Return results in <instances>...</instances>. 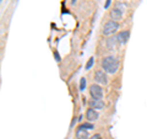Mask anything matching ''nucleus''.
<instances>
[{
	"instance_id": "nucleus-4",
	"label": "nucleus",
	"mask_w": 147,
	"mask_h": 139,
	"mask_svg": "<svg viewBox=\"0 0 147 139\" xmlns=\"http://www.w3.org/2000/svg\"><path fill=\"white\" fill-rule=\"evenodd\" d=\"M94 80H96V82L102 84V85H107L108 84V78H107V74H105L104 70L96 72L94 73Z\"/></svg>"
},
{
	"instance_id": "nucleus-16",
	"label": "nucleus",
	"mask_w": 147,
	"mask_h": 139,
	"mask_svg": "<svg viewBox=\"0 0 147 139\" xmlns=\"http://www.w3.org/2000/svg\"><path fill=\"white\" fill-rule=\"evenodd\" d=\"M110 3H112V0H107V1H105L104 7H105V9H108V7H109V5H110Z\"/></svg>"
},
{
	"instance_id": "nucleus-13",
	"label": "nucleus",
	"mask_w": 147,
	"mask_h": 139,
	"mask_svg": "<svg viewBox=\"0 0 147 139\" xmlns=\"http://www.w3.org/2000/svg\"><path fill=\"white\" fill-rule=\"evenodd\" d=\"M82 127L86 128V129H93V128H94L92 123H84V124H82Z\"/></svg>"
},
{
	"instance_id": "nucleus-3",
	"label": "nucleus",
	"mask_w": 147,
	"mask_h": 139,
	"mask_svg": "<svg viewBox=\"0 0 147 139\" xmlns=\"http://www.w3.org/2000/svg\"><path fill=\"white\" fill-rule=\"evenodd\" d=\"M90 95L92 99H96V100H102L103 97V89L97 84H93L90 86Z\"/></svg>"
},
{
	"instance_id": "nucleus-11",
	"label": "nucleus",
	"mask_w": 147,
	"mask_h": 139,
	"mask_svg": "<svg viewBox=\"0 0 147 139\" xmlns=\"http://www.w3.org/2000/svg\"><path fill=\"white\" fill-rule=\"evenodd\" d=\"M93 64H94V58H93V57H91V58L88 59V62H87L85 69H86V70H90V69L93 67Z\"/></svg>"
},
{
	"instance_id": "nucleus-12",
	"label": "nucleus",
	"mask_w": 147,
	"mask_h": 139,
	"mask_svg": "<svg viewBox=\"0 0 147 139\" xmlns=\"http://www.w3.org/2000/svg\"><path fill=\"white\" fill-rule=\"evenodd\" d=\"M85 89H86V79L85 78H81V80H80V90L84 91Z\"/></svg>"
},
{
	"instance_id": "nucleus-2",
	"label": "nucleus",
	"mask_w": 147,
	"mask_h": 139,
	"mask_svg": "<svg viewBox=\"0 0 147 139\" xmlns=\"http://www.w3.org/2000/svg\"><path fill=\"white\" fill-rule=\"evenodd\" d=\"M118 29H119L118 21L110 20V21H108V22H105V24H104L103 30H102V33L104 36H110V35H113L114 32H117Z\"/></svg>"
},
{
	"instance_id": "nucleus-5",
	"label": "nucleus",
	"mask_w": 147,
	"mask_h": 139,
	"mask_svg": "<svg viewBox=\"0 0 147 139\" xmlns=\"http://www.w3.org/2000/svg\"><path fill=\"white\" fill-rule=\"evenodd\" d=\"M129 37H130V32L127 30L121 31L117 35V41H118V43H120V44H125L129 41Z\"/></svg>"
},
{
	"instance_id": "nucleus-9",
	"label": "nucleus",
	"mask_w": 147,
	"mask_h": 139,
	"mask_svg": "<svg viewBox=\"0 0 147 139\" xmlns=\"http://www.w3.org/2000/svg\"><path fill=\"white\" fill-rule=\"evenodd\" d=\"M90 105H91V107L94 108V110H103L104 108V102H103L102 100H96V99H93L90 102Z\"/></svg>"
},
{
	"instance_id": "nucleus-7",
	"label": "nucleus",
	"mask_w": 147,
	"mask_h": 139,
	"mask_svg": "<svg viewBox=\"0 0 147 139\" xmlns=\"http://www.w3.org/2000/svg\"><path fill=\"white\" fill-rule=\"evenodd\" d=\"M98 117H99V114H98V112L96 111L94 108H88L86 111V118L88 119L90 122H94V121H97L98 119Z\"/></svg>"
},
{
	"instance_id": "nucleus-6",
	"label": "nucleus",
	"mask_w": 147,
	"mask_h": 139,
	"mask_svg": "<svg viewBox=\"0 0 147 139\" xmlns=\"http://www.w3.org/2000/svg\"><path fill=\"white\" fill-rule=\"evenodd\" d=\"M123 12H124V10H121V9L114 7L110 10V17H112V20H114V21H120L123 17Z\"/></svg>"
},
{
	"instance_id": "nucleus-14",
	"label": "nucleus",
	"mask_w": 147,
	"mask_h": 139,
	"mask_svg": "<svg viewBox=\"0 0 147 139\" xmlns=\"http://www.w3.org/2000/svg\"><path fill=\"white\" fill-rule=\"evenodd\" d=\"M90 139H102V137H100V134H94V136L90 137Z\"/></svg>"
},
{
	"instance_id": "nucleus-17",
	"label": "nucleus",
	"mask_w": 147,
	"mask_h": 139,
	"mask_svg": "<svg viewBox=\"0 0 147 139\" xmlns=\"http://www.w3.org/2000/svg\"><path fill=\"white\" fill-rule=\"evenodd\" d=\"M71 1H72V4H75V3H76V0H71Z\"/></svg>"
},
{
	"instance_id": "nucleus-15",
	"label": "nucleus",
	"mask_w": 147,
	"mask_h": 139,
	"mask_svg": "<svg viewBox=\"0 0 147 139\" xmlns=\"http://www.w3.org/2000/svg\"><path fill=\"white\" fill-rule=\"evenodd\" d=\"M54 55H55V58H57V62H60V55H59V53H58V52H55Z\"/></svg>"
},
{
	"instance_id": "nucleus-10",
	"label": "nucleus",
	"mask_w": 147,
	"mask_h": 139,
	"mask_svg": "<svg viewBox=\"0 0 147 139\" xmlns=\"http://www.w3.org/2000/svg\"><path fill=\"white\" fill-rule=\"evenodd\" d=\"M117 43H118L117 37H109V38L107 40V48H108L109 50H113L114 48H115Z\"/></svg>"
},
{
	"instance_id": "nucleus-1",
	"label": "nucleus",
	"mask_w": 147,
	"mask_h": 139,
	"mask_svg": "<svg viewBox=\"0 0 147 139\" xmlns=\"http://www.w3.org/2000/svg\"><path fill=\"white\" fill-rule=\"evenodd\" d=\"M102 68L105 73H109V74L117 73L119 68L118 59L115 57H113V55H108V57H105L102 61Z\"/></svg>"
},
{
	"instance_id": "nucleus-8",
	"label": "nucleus",
	"mask_w": 147,
	"mask_h": 139,
	"mask_svg": "<svg viewBox=\"0 0 147 139\" xmlns=\"http://www.w3.org/2000/svg\"><path fill=\"white\" fill-rule=\"evenodd\" d=\"M75 136L77 139H90V136H88V132H87V129L82 127V124L76 129V133Z\"/></svg>"
}]
</instances>
